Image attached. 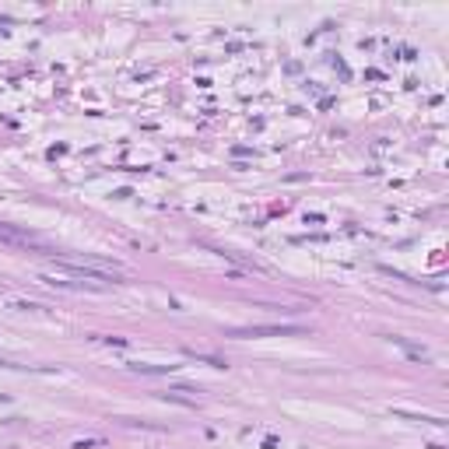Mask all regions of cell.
Masks as SVG:
<instances>
[{"label": "cell", "instance_id": "5b68a950", "mask_svg": "<svg viewBox=\"0 0 449 449\" xmlns=\"http://www.w3.org/2000/svg\"><path fill=\"white\" fill-rule=\"evenodd\" d=\"M130 369L140 372V375H165V372H172L176 365H140V362H130Z\"/></svg>", "mask_w": 449, "mask_h": 449}, {"label": "cell", "instance_id": "7a4b0ae2", "mask_svg": "<svg viewBox=\"0 0 449 449\" xmlns=\"http://www.w3.org/2000/svg\"><path fill=\"white\" fill-rule=\"evenodd\" d=\"M309 330L292 327V323H256V327H232L228 337L235 340H249V337H306Z\"/></svg>", "mask_w": 449, "mask_h": 449}, {"label": "cell", "instance_id": "3957f363", "mask_svg": "<svg viewBox=\"0 0 449 449\" xmlns=\"http://www.w3.org/2000/svg\"><path fill=\"white\" fill-rule=\"evenodd\" d=\"M0 242L11 246V249H32V253H53L35 232H25L18 225H0Z\"/></svg>", "mask_w": 449, "mask_h": 449}, {"label": "cell", "instance_id": "6da1fadb", "mask_svg": "<svg viewBox=\"0 0 449 449\" xmlns=\"http://www.w3.org/2000/svg\"><path fill=\"white\" fill-rule=\"evenodd\" d=\"M123 267L102 256H57L53 260V274H42V284L53 288H88V292H109L119 284Z\"/></svg>", "mask_w": 449, "mask_h": 449}, {"label": "cell", "instance_id": "277c9868", "mask_svg": "<svg viewBox=\"0 0 449 449\" xmlns=\"http://www.w3.org/2000/svg\"><path fill=\"white\" fill-rule=\"evenodd\" d=\"M186 358H193V362H204V365H211V369H228V362L225 358H218V354H204V351H193V348H186Z\"/></svg>", "mask_w": 449, "mask_h": 449}, {"label": "cell", "instance_id": "ba28073f", "mask_svg": "<svg viewBox=\"0 0 449 449\" xmlns=\"http://www.w3.org/2000/svg\"><path fill=\"white\" fill-rule=\"evenodd\" d=\"M95 446H105V439H81V442H74V449H95Z\"/></svg>", "mask_w": 449, "mask_h": 449}, {"label": "cell", "instance_id": "52a82bcc", "mask_svg": "<svg viewBox=\"0 0 449 449\" xmlns=\"http://www.w3.org/2000/svg\"><path fill=\"white\" fill-rule=\"evenodd\" d=\"M11 309H18V313H39V309H46V306H39V302H21V298H14V302H11Z\"/></svg>", "mask_w": 449, "mask_h": 449}, {"label": "cell", "instance_id": "8992f818", "mask_svg": "<svg viewBox=\"0 0 449 449\" xmlns=\"http://www.w3.org/2000/svg\"><path fill=\"white\" fill-rule=\"evenodd\" d=\"M397 418H404V421H425V425H439V428L446 425L442 418H428V414H407V410H397Z\"/></svg>", "mask_w": 449, "mask_h": 449}]
</instances>
